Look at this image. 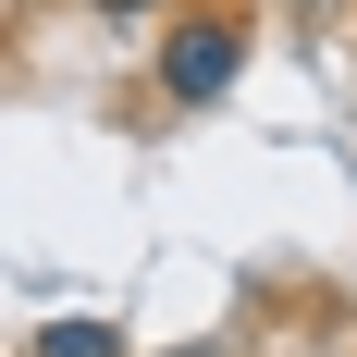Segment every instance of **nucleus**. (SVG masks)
Here are the masks:
<instances>
[{"instance_id": "3", "label": "nucleus", "mask_w": 357, "mask_h": 357, "mask_svg": "<svg viewBox=\"0 0 357 357\" xmlns=\"http://www.w3.org/2000/svg\"><path fill=\"white\" fill-rule=\"evenodd\" d=\"M99 13H111V25H148V13H160V0H99Z\"/></svg>"}, {"instance_id": "2", "label": "nucleus", "mask_w": 357, "mask_h": 357, "mask_svg": "<svg viewBox=\"0 0 357 357\" xmlns=\"http://www.w3.org/2000/svg\"><path fill=\"white\" fill-rule=\"evenodd\" d=\"M37 357H123V321L74 308V321H50V333H37Z\"/></svg>"}, {"instance_id": "4", "label": "nucleus", "mask_w": 357, "mask_h": 357, "mask_svg": "<svg viewBox=\"0 0 357 357\" xmlns=\"http://www.w3.org/2000/svg\"><path fill=\"white\" fill-rule=\"evenodd\" d=\"M296 13H333V0H296Z\"/></svg>"}, {"instance_id": "1", "label": "nucleus", "mask_w": 357, "mask_h": 357, "mask_svg": "<svg viewBox=\"0 0 357 357\" xmlns=\"http://www.w3.org/2000/svg\"><path fill=\"white\" fill-rule=\"evenodd\" d=\"M234 74H247V13H234V0H185L173 25H160V99L210 111Z\"/></svg>"}]
</instances>
